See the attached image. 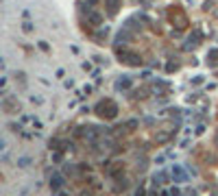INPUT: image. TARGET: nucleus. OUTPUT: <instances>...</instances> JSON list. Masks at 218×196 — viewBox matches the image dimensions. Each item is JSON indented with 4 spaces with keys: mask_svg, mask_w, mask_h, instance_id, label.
<instances>
[{
    "mask_svg": "<svg viewBox=\"0 0 218 196\" xmlns=\"http://www.w3.org/2000/svg\"><path fill=\"white\" fill-rule=\"evenodd\" d=\"M96 114L101 118H116L118 107H116V102H111V100H101L96 105Z\"/></svg>",
    "mask_w": 218,
    "mask_h": 196,
    "instance_id": "1",
    "label": "nucleus"
},
{
    "mask_svg": "<svg viewBox=\"0 0 218 196\" xmlns=\"http://www.w3.org/2000/svg\"><path fill=\"white\" fill-rule=\"evenodd\" d=\"M2 107H5L7 114H13V111L20 109V102H17L13 96H9V98H5V100H2Z\"/></svg>",
    "mask_w": 218,
    "mask_h": 196,
    "instance_id": "2",
    "label": "nucleus"
},
{
    "mask_svg": "<svg viewBox=\"0 0 218 196\" xmlns=\"http://www.w3.org/2000/svg\"><path fill=\"white\" fill-rule=\"evenodd\" d=\"M172 179H175L177 183H185L188 181V172L181 166H175V168H172Z\"/></svg>",
    "mask_w": 218,
    "mask_h": 196,
    "instance_id": "3",
    "label": "nucleus"
},
{
    "mask_svg": "<svg viewBox=\"0 0 218 196\" xmlns=\"http://www.w3.org/2000/svg\"><path fill=\"white\" fill-rule=\"evenodd\" d=\"M131 85H133V81H131L129 76H120V79L116 81V89H118V92H120V89H129Z\"/></svg>",
    "mask_w": 218,
    "mask_h": 196,
    "instance_id": "4",
    "label": "nucleus"
},
{
    "mask_svg": "<svg viewBox=\"0 0 218 196\" xmlns=\"http://www.w3.org/2000/svg\"><path fill=\"white\" fill-rule=\"evenodd\" d=\"M120 57H122L126 63H131V65H140V63H142V59L138 57V54H120ZM122 59H120V61H122Z\"/></svg>",
    "mask_w": 218,
    "mask_h": 196,
    "instance_id": "5",
    "label": "nucleus"
},
{
    "mask_svg": "<svg viewBox=\"0 0 218 196\" xmlns=\"http://www.w3.org/2000/svg\"><path fill=\"white\" fill-rule=\"evenodd\" d=\"M63 185V179H61V174H54L52 179H50V188H52V192H57L59 188Z\"/></svg>",
    "mask_w": 218,
    "mask_h": 196,
    "instance_id": "6",
    "label": "nucleus"
},
{
    "mask_svg": "<svg viewBox=\"0 0 218 196\" xmlns=\"http://www.w3.org/2000/svg\"><path fill=\"white\" fill-rule=\"evenodd\" d=\"M129 39H131V33H129V31H120V33H118V37H116V44H126Z\"/></svg>",
    "mask_w": 218,
    "mask_h": 196,
    "instance_id": "7",
    "label": "nucleus"
},
{
    "mask_svg": "<svg viewBox=\"0 0 218 196\" xmlns=\"http://www.w3.org/2000/svg\"><path fill=\"white\" fill-rule=\"evenodd\" d=\"M105 5L109 9V13H116L118 11V5H120V0H105Z\"/></svg>",
    "mask_w": 218,
    "mask_h": 196,
    "instance_id": "8",
    "label": "nucleus"
},
{
    "mask_svg": "<svg viewBox=\"0 0 218 196\" xmlns=\"http://www.w3.org/2000/svg\"><path fill=\"white\" fill-rule=\"evenodd\" d=\"M89 22H92V24H96V26H98V24H101V22H103V17H101V15H98V13H89Z\"/></svg>",
    "mask_w": 218,
    "mask_h": 196,
    "instance_id": "9",
    "label": "nucleus"
},
{
    "mask_svg": "<svg viewBox=\"0 0 218 196\" xmlns=\"http://www.w3.org/2000/svg\"><path fill=\"white\" fill-rule=\"evenodd\" d=\"M207 61H212V63H216V61H218V48H214L210 54H207Z\"/></svg>",
    "mask_w": 218,
    "mask_h": 196,
    "instance_id": "10",
    "label": "nucleus"
}]
</instances>
